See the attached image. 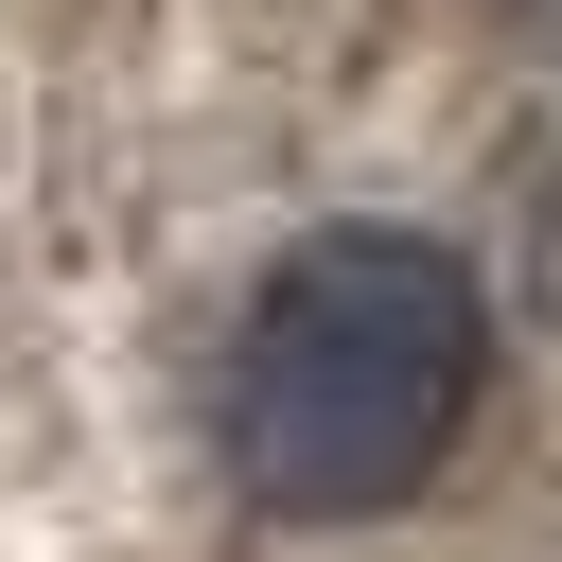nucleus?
<instances>
[{"mask_svg":"<svg viewBox=\"0 0 562 562\" xmlns=\"http://www.w3.org/2000/svg\"><path fill=\"white\" fill-rule=\"evenodd\" d=\"M492 386V299L457 246L422 228H316L299 263H263V299L228 316V369H211V439L246 474V509L281 527H369L404 509L457 422Z\"/></svg>","mask_w":562,"mask_h":562,"instance_id":"f257e3e1","label":"nucleus"},{"mask_svg":"<svg viewBox=\"0 0 562 562\" xmlns=\"http://www.w3.org/2000/svg\"><path fill=\"white\" fill-rule=\"evenodd\" d=\"M527 263H544V299H562V158H544V211H527Z\"/></svg>","mask_w":562,"mask_h":562,"instance_id":"f03ea898","label":"nucleus"},{"mask_svg":"<svg viewBox=\"0 0 562 562\" xmlns=\"http://www.w3.org/2000/svg\"><path fill=\"white\" fill-rule=\"evenodd\" d=\"M544 18H562V0H544Z\"/></svg>","mask_w":562,"mask_h":562,"instance_id":"7ed1b4c3","label":"nucleus"}]
</instances>
